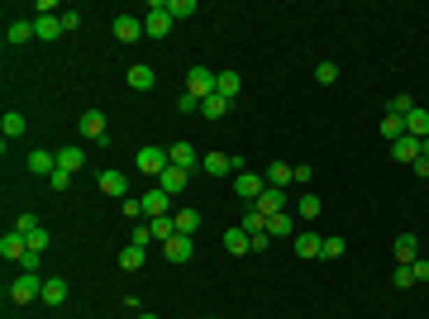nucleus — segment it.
<instances>
[{
	"label": "nucleus",
	"mask_w": 429,
	"mask_h": 319,
	"mask_svg": "<svg viewBox=\"0 0 429 319\" xmlns=\"http://www.w3.org/2000/svg\"><path fill=\"white\" fill-rule=\"evenodd\" d=\"M172 24H177V20H172L167 0H153V5H148V15H143V34H148V38H167Z\"/></svg>",
	"instance_id": "nucleus-1"
},
{
	"label": "nucleus",
	"mask_w": 429,
	"mask_h": 319,
	"mask_svg": "<svg viewBox=\"0 0 429 319\" xmlns=\"http://www.w3.org/2000/svg\"><path fill=\"white\" fill-rule=\"evenodd\" d=\"M10 300H15V305L43 300V276H38V272H20V281H10Z\"/></svg>",
	"instance_id": "nucleus-2"
},
{
	"label": "nucleus",
	"mask_w": 429,
	"mask_h": 319,
	"mask_svg": "<svg viewBox=\"0 0 429 319\" xmlns=\"http://www.w3.org/2000/svg\"><path fill=\"white\" fill-rule=\"evenodd\" d=\"M134 167L143 172V177H162V172L172 167V158H167V148H158V143H148V148H138Z\"/></svg>",
	"instance_id": "nucleus-3"
},
{
	"label": "nucleus",
	"mask_w": 429,
	"mask_h": 319,
	"mask_svg": "<svg viewBox=\"0 0 429 319\" xmlns=\"http://www.w3.org/2000/svg\"><path fill=\"white\" fill-rule=\"evenodd\" d=\"M214 86H219V72H210V67H191L187 72V91L196 96V101L214 96Z\"/></svg>",
	"instance_id": "nucleus-4"
},
{
	"label": "nucleus",
	"mask_w": 429,
	"mask_h": 319,
	"mask_svg": "<svg viewBox=\"0 0 429 319\" xmlns=\"http://www.w3.org/2000/svg\"><path fill=\"white\" fill-rule=\"evenodd\" d=\"M234 191H239V200L253 205V200L268 191V181H263V172H239V177H234Z\"/></svg>",
	"instance_id": "nucleus-5"
},
{
	"label": "nucleus",
	"mask_w": 429,
	"mask_h": 319,
	"mask_svg": "<svg viewBox=\"0 0 429 319\" xmlns=\"http://www.w3.org/2000/svg\"><path fill=\"white\" fill-rule=\"evenodd\" d=\"M24 253H29L24 234H15V229H10V234L0 239V258H5V262H24Z\"/></svg>",
	"instance_id": "nucleus-6"
},
{
	"label": "nucleus",
	"mask_w": 429,
	"mask_h": 319,
	"mask_svg": "<svg viewBox=\"0 0 429 319\" xmlns=\"http://www.w3.org/2000/svg\"><path fill=\"white\" fill-rule=\"evenodd\" d=\"M115 38L119 43H134V38H143V20H134V15H115Z\"/></svg>",
	"instance_id": "nucleus-7"
},
{
	"label": "nucleus",
	"mask_w": 429,
	"mask_h": 319,
	"mask_svg": "<svg viewBox=\"0 0 429 319\" xmlns=\"http://www.w3.org/2000/svg\"><path fill=\"white\" fill-rule=\"evenodd\" d=\"M167 210H172V195H167L162 186H153L148 195H143V214H148V219H162Z\"/></svg>",
	"instance_id": "nucleus-8"
},
{
	"label": "nucleus",
	"mask_w": 429,
	"mask_h": 319,
	"mask_svg": "<svg viewBox=\"0 0 429 319\" xmlns=\"http://www.w3.org/2000/svg\"><path fill=\"white\" fill-rule=\"evenodd\" d=\"M29 172H34V177H53V172H57V153L34 148V153H29Z\"/></svg>",
	"instance_id": "nucleus-9"
},
{
	"label": "nucleus",
	"mask_w": 429,
	"mask_h": 319,
	"mask_svg": "<svg viewBox=\"0 0 429 319\" xmlns=\"http://www.w3.org/2000/svg\"><path fill=\"white\" fill-rule=\"evenodd\" d=\"M162 258L167 262H191V239L187 234H172V239L162 243Z\"/></svg>",
	"instance_id": "nucleus-10"
},
{
	"label": "nucleus",
	"mask_w": 429,
	"mask_h": 319,
	"mask_svg": "<svg viewBox=\"0 0 429 319\" xmlns=\"http://www.w3.org/2000/svg\"><path fill=\"white\" fill-rule=\"evenodd\" d=\"M57 34H62V15H34V38L53 43Z\"/></svg>",
	"instance_id": "nucleus-11"
},
{
	"label": "nucleus",
	"mask_w": 429,
	"mask_h": 319,
	"mask_svg": "<svg viewBox=\"0 0 429 319\" xmlns=\"http://www.w3.org/2000/svg\"><path fill=\"white\" fill-rule=\"evenodd\" d=\"M101 191L124 200V195H129V177H124V172H115V167H106V172H101Z\"/></svg>",
	"instance_id": "nucleus-12"
},
{
	"label": "nucleus",
	"mask_w": 429,
	"mask_h": 319,
	"mask_svg": "<svg viewBox=\"0 0 429 319\" xmlns=\"http://www.w3.org/2000/svg\"><path fill=\"white\" fill-rule=\"evenodd\" d=\"M282 205H286V195H282L277 186H268L263 195H258V200H253V210H258V214H268V219H272V214H282Z\"/></svg>",
	"instance_id": "nucleus-13"
},
{
	"label": "nucleus",
	"mask_w": 429,
	"mask_h": 319,
	"mask_svg": "<svg viewBox=\"0 0 429 319\" xmlns=\"http://www.w3.org/2000/svg\"><path fill=\"white\" fill-rule=\"evenodd\" d=\"M391 158L415 167V162H420V138H410V133H405V138H396V143H391Z\"/></svg>",
	"instance_id": "nucleus-14"
},
{
	"label": "nucleus",
	"mask_w": 429,
	"mask_h": 319,
	"mask_svg": "<svg viewBox=\"0 0 429 319\" xmlns=\"http://www.w3.org/2000/svg\"><path fill=\"white\" fill-rule=\"evenodd\" d=\"M268 234H272V243H277V239H296V214H286V210L272 214V219H268Z\"/></svg>",
	"instance_id": "nucleus-15"
},
{
	"label": "nucleus",
	"mask_w": 429,
	"mask_h": 319,
	"mask_svg": "<svg viewBox=\"0 0 429 319\" xmlns=\"http://www.w3.org/2000/svg\"><path fill=\"white\" fill-rule=\"evenodd\" d=\"M129 91H153V86H158V72H153V67H143V62H138V67H129Z\"/></svg>",
	"instance_id": "nucleus-16"
},
{
	"label": "nucleus",
	"mask_w": 429,
	"mask_h": 319,
	"mask_svg": "<svg viewBox=\"0 0 429 319\" xmlns=\"http://www.w3.org/2000/svg\"><path fill=\"white\" fill-rule=\"evenodd\" d=\"M167 158H172V167H182V172H191V167L201 162V153H196L191 143H172V148H167Z\"/></svg>",
	"instance_id": "nucleus-17"
},
{
	"label": "nucleus",
	"mask_w": 429,
	"mask_h": 319,
	"mask_svg": "<svg viewBox=\"0 0 429 319\" xmlns=\"http://www.w3.org/2000/svg\"><path fill=\"white\" fill-rule=\"evenodd\" d=\"M224 253H234V258H243V253H253V239L243 234L239 224H234V229H224Z\"/></svg>",
	"instance_id": "nucleus-18"
},
{
	"label": "nucleus",
	"mask_w": 429,
	"mask_h": 319,
	"mask_svg": "<svg viewBox=\"0 0 429 319\" xmlns=\"http://www.w3.org/2000/svg\"><path fill=\"white\" fill-rule=\"evenodd\" d=\"M405 133L425 143V138H429V110H420V105L410 110V114H405Z\"/></svg>",
	"instance_id": "nucleus-19"
},
{
	"label": "nucleus",
	"mask_w": 429,
	"mask_h": 319,
	"mask_svg": "<svg viewBox=\"0 0 429 319\" xmlns=\"http://www.w3.org/2000/svg\"><path fill=\"white\" fill-rule=\"evenodd\" d=\"M81 133L96 138V143H106V114H101V110H86V114H81Z\"/></svg>",
	"instance_id": "nucleus-20"
},
{
	"label": "nucleus",
	"mask_w": 429,
	"mask_h": 319,
	"mask_svg": "<svg viewBox=\"0 0 429 319\" xmlns=\"http://www.w3.org/2000/svg\"><path fill=\"white\" fill-rule=\"evenodd\" d=\"M391 248H396V262H401V267H410L415 258H420V239H415V234H401Z\"/></svg>",
	"instance_id": "nucleus-21"
},
{
	"label": "nucleus",
	"mask_w": 429,
	"mask_h": 319,
	"mask_svg": "<svg viewBox=\"0 0 429 319\" xmlns=\"http://www.w3.org/2000/svg\"><path fill=\"white\" fill-rule=\"evenodd\" d=\"M187 177L191 172H182V167H167V172L158 177V186L167 191V195H182V191H187Z\"/></svg>",
	"instance_id": "nucleus-22"
},
{
	"label": "nucleus",
	"mask_w": 429,
	"mask_h": 319,
	"mask_svg": "<svg viewBox=\"0 0 429 319\" xmlns=\"http://www.w3.org/2000/svg\"><path fill=\"white\" fill-rule=\"evenodd\" d=\"M29 38H34V20H10L5 43H10V48H20V43H29Z\"/></svg>",
	"instance_id": "nucleus-23"
},
{
	"label": "nucleus",
	"mask_w": 429,
	"mask_h": 319,
	"mask_svg": "<svg viewBox=\"0 0 429 319\" xmlns=\"http://www.w3.org/2000/svg\"><path fill=\"white\" fill-rule=\"evenodd\" d=\"M263 181L282 191V186H291V181H296V172H291V167H286V162H272L268 172H263Z\"/></svg>",
	"instance_id": "nucleus-24"
},
{
	"label": "nucleus",
	"mask_w": 429,
	"mask_h": 319,
	"mask_svg": "<svg viewBox=\"0 0 429 319\" xmlns=\"http://www.w3.org/2000/svg\"><path fill=\"white\" fill-rule=\"evenodd\" d=\"M296 258H320V248H324V239L320 234H296Z\"/></svg>",
	"instance_id": "nucleus-25"
},
{
	"label": "nucleus",
	"mask_w": 429,
	"mask_h": 319,
	"mask_svg": "<svg viewBox=\"0 0 429 319\" xmlns=\"http://www.w3.org/2000/svg\"><path fill=\"white\" fill-rule=\"evenodd\" d=\"M201 167H205L210 177H224V172H234V158H229V153H205Z\"/></svg>",
	"instance_id": "nucleus-26"
},
{
	"label": "nucleus",
	"mask_w": 429,
	"mask_h": 319,
	"mask_svg": "<svg viewBox=\"0 0 429 319\" xmlns=\"http://www.w3.org/2000/svg\"><path fill=\"white\" fill-rule=\"evenodd\" d=\"M239 229L248 234V239H253V234H268V214H258L253 205H248V210H243V219H239Z\"/></svg>",
	"instance_id": "nucleus-27"
},
{
	"label": "nucleus",
	"mask_w": 429,
	"mask_h": 319,
	"mask_svg": "<svg viewBox=\"0 0 429 319\" xmlns=\"http://www.w3.org/2000/svg\"><path fill=\"white\" fill-rule=\"evenodd\" d=\"M229 105H234V101H224V96H205V101H201V114H205V119H224Z\"/></svg>",
	"instance_id": "nucleus-28"
},
{
	"label": "nucleus",
	"mask_w": 429,
	"mask_h": 319,
	"mask_svg": "<svg viewBox=\"0 0 429 319\" xmlns=\"http://www.w3.org/2000/svg\"><path fill=\"white\" fill-rule=\"evenodd\" d=\"M138 267H143V248H138V243H124V248H119V272H138Z\"/></svg>",
	"instance_id": "nucleus-29"
},
{
	"label": "nucleus",
	"mask_w": 429,
	"mask_h": 319,
	"mask_svg": "<svg viewBox=\"0 0 429 319\" xmlns=\"http://www.w3.org/2000/svg\"><path fill=\"white\" fill-rule=\"evenodd\" d=\"M0 133H5V143H10V138H20V133H24V114H20V110H5Z\"/></svg>",
	"instance_id": "nucleus-30"
},
{
	"label": "nucleus",
	"mask_w": 429,
	"mask_h": 319,
	"mask_svg": "<svg viewBox=\"0 0 429 319\" xmlns=\"http://www.w3.org/2000/svg\"><path fill=\"white\" fill-rule=\"evenodd\" d=\"M320 195H315V191H305V195H300V200H296V214H300V219H320Z\"/></svg>",
	"instance_id": "nucleus-31"
},
{
	"label": "nucleus",
	"mask_w": 429,
	"mask_h": 319,
	"mask_svg": "<svg viewBox=\"0 0 429 319\" xmlns=\"http://www.w3.org/2000/svg\"><path fill=\"white\" fill-rule=\"evenodd\" d=\"M62 300H67V281L48 276V281H43V305H62Z\"/></svg>",
	"instance_id": "nucleus-32"
},
{
	"label": "nucleus",
	"mask_w": 429,
	"mask_h": 319,
	"mask_svg": "<svg viewBox=\"0 0 429 319\" xmlns=\"http://www.w3.org/2000/svg\"><path fill=\"white\" fill-rule=\"evenodd\" d=\"M214 96H224V101H239V72H219V86H214Z\"/></svg>",
	"instance_id": "nucleus-33"
},
{
	"label": "nucleus",
	"mask_w": 429,
	"mask_h": 319,
	"mask_svg": "<svg viewBox=\"0 0 429 319\" xmlns=\"http://www.w3.org/2000/svg\"><path fill=\"white\" fill-rule=\"evenodd\" d=\"M381 138H386V143L405 138V119H401V114H386V119H381Z\"/></svg>",
	"instance_id": "nucleus-34"
},
{
	"label": "nucleus",
	"mask_w": 429,
	"mask_h": 319,
	"mask_svg": "<svg viewBox=\"0 0 429 319\" xmlns=\"http://www.w3.org/2000/svg\"><path fill=\"white\" fill-rule=\"evenodd\" d=\"M172 219H177V234H187V239L201 229V214H196V210H177Z\"/></svg>",
	"instance_id": "nucleus-35"
},
{
	"label": "nucleus",
	"mask_w": 429,
	"mask_h": 319,
	"mask_svg": "<svg viewBox=\"0 0 429 319\" xmlns=\"http://www.w3.org/2000/svg\"><path fill=\"white\" fill-rule=\"evenodd\" d=\"M81 162H86V153H81V148H62V153H57V167H62V172H77Z\"/></svg>",
	"instance_id": "nucleus-36"
},
{
	"label": "nucleus",
	"mask_w": 429,
	"mask_h": 319,
	"mask_svg": "<svg viewBox=\"0 0 429 319\" xmlns=\"http://www.w3.org/2000/svg\"><path fill=\"white\" fill-rule=\"evenodd\" d=\"M410 110H415V101H410V96H405V91H396V96H391V101H386V114H410Z\"/></svg>",
	"instance_id": "nucleus-37"
},
{
	"label": "nucleus",
	"mask_w": 429,
	"mask_h": 319,
	"mask_svg": "<svg viewBox=\"0 0 429 319\" xmlns=\"http://www.w3.org/2000/svg\"><path fill=\"white\" fill-rule=\"evenodd\" d=\"M391 286H396V291H410V286H415V272H410V267H396V272H391Z\"/></svg>",
	"instance_id": "nucleus-38"
},
{
	"label": "nucleus",
	"mask_w": 429,
	"mask_h": 319,
	"mask_svg": "<svg viewBox=\"0 0 429 319\" xmlns=\"http://www.w3.org/2000/svg\"><path fill=\"white\" fill-rule=\"evenodd\" d=\"M315 81H320V86H334V81H339V67H334V62H320V67H315Z\"/></svg>",
	"instance_id": "nucleus-39"
},
{
	"label": "nucleus",
	"mask_w": 429,
	"mask_h": 319,
	"mask_svg": "<svg viewBox=\"0 0 429 319\" xmlns=\"http://www.w3.org/2000/svg\"><path fill=\"white\" fill-rule=\"evenodd\" d=\"M167 10H172V20H187V15H196V0H167Z\"/></svg>",
	"instance_id": "nucleus-40"
},
{
	"label": "nucleus",
	"mask_w": 429,
	"mask_h": 319,
	"mask_svg": "<svg viewBox=\"0 0 429 319\" xmlns=\"http://www.w3.org/2000/svg\"><path fill=\"white\" fill-rule=\"evenodd\" d=\"M48 229H34V234H29V253H48Z\"/></svg>",
	"instance_id": "nucleus-41"
},
{
	"label": "nucleus",
	"mask_w": 429,
	"mask_h": 319,
	"mask_svg": "<svg viewBox=\"0 0 429 319\" xmlns=\"http://www.w3.org/2000/svg\"><path fill=\"white\" fill-rule=\"evenodd\" d=\"M34 229H43V224H38V214H20V224H15V234H34Z\"/></svg>",
	"instance_id": "nucleus-42"
},
{
	"label": "nucleus",
	"mask_w": 429,
	"mask_h": 319,
	"mask_svg": "<svg viewBox=\"0 0 429 319\" xmlns=\"http://www.w3.org/2000/svg\"><path fill=\"white\" fill-rule=\"evenodd\" d=\"M344 248H349V243H344V239H324L320 258H344Z\"/></svg>",
	"instance_id": "nucleus-43"
},
{
	"label": "nucleus",
	"mask_w": 429,
	"mask_h": 319,
	"mask_svg": "<svg viewBox=\"0 0 429 319\" xmlns=\"http://www.w3.org/2000/svg\"><path fill=\"white\" fill-rule=\"evenodd\" d=\"M48 186H53V191H67V186H72V172H62V167H57L53 177H48Z\"/></svg>",
	"instance_id": "nucleus-44"
},
{
	"label": "nucleus",
	"mask_w": 429,
	"mask_h": 319,
	"mask_svg": "<svg viewBox=\"0 0 429 319\" xmlns=\"http://www.w3.org/2000/svg\"><path fill=\"white\" fill-rule=\"evenodd\" d=\"M72 29H81V10H62V34H72Z\"/></svg>",
	"instance_id": "nucleus-45"
},
{
	"label": "nucleus",
	"mask_w": 429,
	"mask_h": 319,
	"mask_svg": "<svg viewBox=\"0 0 429 319\" xmlns=\"http://www.w3.org/2000/svg\"><path fill=\"white\" fill-rule=\"evenodd\" d=\"M129 243H138V248H143V243H153V234H148V224H134V229H129Z\"/></svg>",
	"instance_id": "nucleus-46"
},
{
	"label": "nucleus",
	"mask_w": 429,
	"mask_h": 319,
	"mask_svg": "<svg viewBox=\"0 0 429 319\" xmlns=\"http://www.w3.org/2000/svg\"><path fill=\"white\" fill-rule=\"evenodd\" d=\"M177 110H182V114H196V110H201V101L187 91V96H177Z\"/></svg>",
	"instance_id": "nucleus-47"
},
{
	"label": "nucleus",
	"mask_w": 429,
	"mask_h": 319,
	"mask_svg": "<svg viewBox=\"0 0 429 319\" xmlns=\"http://www.w3.org/2000/svg\"><path fill=\"white\" fill-rule=\"evenodd\" d=\"M410 272H415V281H429V258H415Z\"/></svg>",
	"instance_id": "nucleus-48"
},
{
	"label": "nucleus",
	"mask_w": 429,
	"mask_h": 319,
	"mask_svg": "<svg viewBox=\"0 0 429 319\" xmlns=\"http://www.w3.org/2000/svg\"><path fill=\"white\" fill-rule=\"evenodd\" d=\"M20 267H24V272H38V267H43V253H24V262H20Z\"/></svg>",
	"instance_id": "nucleus-49"
},
{
	"label": "nucleus",
	"mask_w": 429,
	"mask_h": 319,
	"mask_svg": "<svg viewBox=\"0 0 429 319\" xmlns=\"http://www.w3.org/2000/svg\"><path fill=\"white\" fill-rule=\"evenodd\" d=\"M420 158H425V162H429V138H425V143H420Z\"/></svg>",
	"instance_id": "nucleus-50"
},
{
	"label": "nucleus",
	"mask_w": 429,
	"mask_h": 319,
	"mask_svg": "<svg viewBox=\"0 0 429 319\" xmlns=\"http://www.w3.org/2000/svg\"><path fill=\"white\" fill-rule=\"evenodd\" d=\"M134 319H158V315H143V310H138V315H134Z\"/></svg>",
	"instance_id": "nucleus-51"
}]
</instances>
